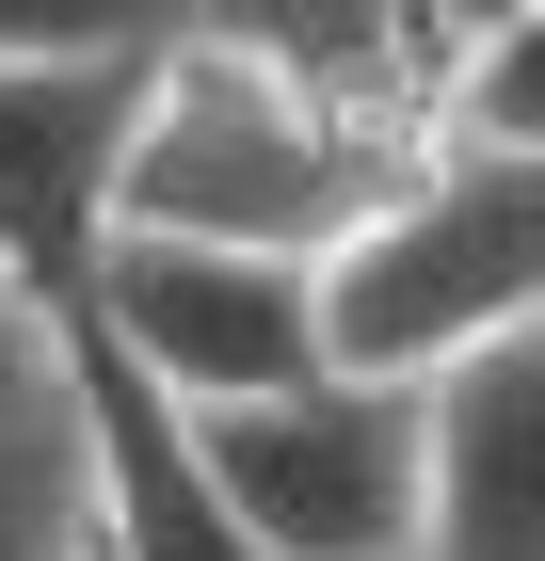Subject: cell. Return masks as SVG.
Segmentation results:
<instances>
[{
    "instance_id": "cell-1",
    "label": "cell",
    "mask_w": 545,
    "mask_h": 561,
    "mask_svg": "<svg viewBox=\"0 0 545 561\" xmlns=\"http://www.w3.org/2000/svg\"><path fill=\"white\" fill-rule=\"evenodd\" d=\"M465 33L418 16H161L113 161V241H209V257L321 273L337 225L433 145Z\"/></svg>"
},
{
    "instance_id": "cell-2",
    "label": "cell",
    "mask_w": 545,
    "mask_h": 561,
    "mask_svg": "<svg viewBox=\"0 0 545 561\" xmlns=\"http://www.w3.org/2000/svg\"><path fill=\"white\" fill-rule=\"evenodd\" d=\"M305 305H321V386H370V401H418L465 353H513L545 305V161L418 145L337 225Z\"/></svg>"
},
{
    "instance_id": "cell-3",
    "label": "cell",
    "mask_w": 545,
    "mask_h": 561,
    "mask_svg": "<svg viewBox=\"0 0 545 561\" xmlns=\"http://www.w3.org/2000/svg\"><path fill=\"white\" fill-rule=\"evenodd\" d=\"M145 48H161V16H0V289L48 321L81 305L96 241H113Z\"/></svg>"
},
{
    "instance_id": "cell-4",
    "label": "cell",
    "mask_w": 545,
    "mask_h": 561,
    "mask_svg": "<svg viewBox=\"0 0 545 561\" xmlns=\"http://www.w3.org/2000/svg\"><path fill=\"white\" fill-rule=\"evenodd\" d=\"M145 401L225 417V401H289L321 386V305L289 257H209V241H96L81 305H65Z\"/></svg>"
},
{
    "instance_id": "cell-5",
    "label": "cell",
    "mask_w": 545,
    "mask_h": 561,
    "mask_svg": "<svg viewBox=\"0 0 545 561\" xmlns=\"http://www.w3.org/2000/svg\"><path fill=\"white\" fill-rule=\"evenodd\" d=\"M193 466H209L241 561H401V529H418V401H370V386L225 401V417H193Z\"/></svg>"
},
{
    "instance_id": "cell-6",
    "label": "cell",
    "mask_w": 545,
    "mask_h": 561,
    "mask_svg": "<svg viewBox=\"0 0 545 561\" xmlns=\"http://www.w3.org/2000/svg\"><path fill=\"white\" fill-rule=\"evenodd\" d=\"M401 561H545V337L418 386V529Z\"/></svg>"
},
{
    "instance_id": "cell-7",
    "label": "cell",
    "mask_w": 545,
    "mask_h": 561,
    "mask_svg": "<svg viewBox=\"0 0 545 561\" xmlns=\"http://www.w3.org/2000/svg\"><path fill=\"white\" fill-rule=\"evenodd\" d=\"M0 561H96L81 529V417H65V369L33 401H0Z\"/></svg>"
},
{
    "instance_id": "cell-8",
    "label": "cell",
    "mask_w": 545,
    "mask_h": 561,
    "mask_svg": "<svg viewBox=\"0 0 545 561\" xmlns=\"http://www.w3.org/2000/svg\"><path fill=\"white\" fill-rule=\"evenodd\" d=\"M48 369H65V321H48V305H16V289H0V401H33Z\"/></svg>"
}]
</instances>
